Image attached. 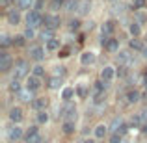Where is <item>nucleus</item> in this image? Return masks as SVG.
<instances>
[{
    "label": "nucleus",
    "mask_w": 147,
    "mask_h": 143,
    "mask_svg": "<svg viewBox=\"0 0 147 143\" xmlns=\"http://www.w3.org/2000/svg\"><path fill=\"white\" fill-rule=\"evenodd\" d=\"M82 143H95V141H93V140H84Z\"/></svg>",
    "instance_id": "obj_52"
},
{
    "label": "nucleus",
    "mask_w": 147,
    "mask_h": 143,
    "mask_svg": "<svg viewBox=\"0 0 147 143\" xmlns=\"http://www.w3.org/2000/svg\"><path fill=\"white\" fill-rule=\"evenodd\" d=\"M119 60H121V61H129V54H127V52H121V54H119Z\"/></svg>",
    "instance_id": "obj_47"
},
{
    "label": "nucleus",
    "mask_w": 147,
    "mask_h": 143,
    "mask_svg": "<svg viewBox=\"0 0 147 143\" xmlns=\"http://www.w3.org/2000/svg\"><path fill=\"white\" fill-rule=\"evenodd\" d=\"M76 93H78L80 99H86L88 97V87H84V86H78L76 87Z\"/></svg>",
    "instance_id": "obj_35"
},
{
    "label": "nucleus",
    "mask_w": 147,
    "mask_h": 143,
    "mask_svg": "<svg viewBox=\"0 0 147 143\" xmlns=\"http://www.w3.org/2000/svg\"><path fill=\"white\" fill-rule=\"evenodd\" d=\"M50 9H60V4L52 0V2H50Z\"/></svg>",
    "instance_id": "obj_48"
},
{
    "label": "nucleus",
    "mask_w": 147,
    "mask_h": 143,
    "mask_svg": "<svg viewBox=\"0 0 147 143\" xmlns=\"http://www.w3.org/2000/svg\"><path fill=\"white\" fill-rule=\"evenodd\" d=\"M7 138H9V141H17V140H21V138H22V128H19L17 125L11 126V128L7 130Z\"/></svg>",
    "instance_id": "obj_5"
},
{
    "label": "nucleus",
    "mask_w": 147,
    "mask_h": 143,
    "mask_svg": "<svg viewBox=\"0 0 147 143\" xmlns=\"http://www.w3.org/2000/svg\"><path fill=\"white\" fill-rule=\"evenodd\" d=\"M30 58L36 60V61H41L45 58V50L41 47H32V48H30Z\"/></svg>",
    "instance_id": "obj_8"
},
{
    "label": "nucleus",
    "mask_w": 147,
    "mask_h": 143,
    "mask_svg": "<svg viewBox=\"0 0 147 143\" xmlns=\"http://www.w3.org/2000/svg\"><path fill=\"white\" fill-rule=\"evenodd\" d=\"M43 75H45V69L41 67V65H36V67H34V76H37V78H41Z\"/></svg>",
    "instance_id": "obj_37"
},
{
    "label": "nucleus",
    "mask_w": 147,
    "mask_h": 143,
    "mask_svg": "<svg viewBox=\"0 0 147 143\" xmlns=\"http://www.w3.org/2000/svg\"><path fill=\"white\" fill-rule=\"evenodd\" d=\"M144 58H147V47L144 48Z\"/></svg>",
    "instance_id": "obj_53"
},
{
    "label": "nucleus",
    "mask_w": 147,
    "mask_h": 143,
    "mask_svg": "<svg viewBox=\"0 0 147 143\" xmlns=\"http://www.w3.org/2000/svg\"><path fill=\"white\" fill-rule=\"evenodd\" d=\"M9 121L15 123V125L22 121V110L21 108H11L9 110Z\"/></svg>",
    "instance_id": "obj_7"
},
{
    "label": "nucleus",
    "mask_w": 147,
    "mask_h": 143,
    "mask_svg": "<svg viewBox=\"0 0 147 143\" xmlns=\"http://www.w3.org/2000/svg\"><path fill=\"white\" fill-rule=\"evenodd\" d=\"M78 6H80V2H78V0H67V2L63 4V7H65L67 11H75Z\"/></svg>",
    "instance_id": "obj_21"
},
{
    "label": "nucleus",
    "mask_w": 147,
    "mask_h": 143,
    "mask_svg": "<svg viewBox=\"0 0 147 143\" xmlns=\"http://www.w3.org/2000/svg\"><path fill=\"white\" fill-rule=\"evenodd\" d=\"M127 132H129V126H127L125 125V123H123V125L121 126H119V130H117V134H121V136H125V134Z\"/></svg>",
    "instance_id": "obj_43"
},
{
    "label": "nucleus",
    "mask_w": 147,
    "mask_h": 143,
    "mask_svg": "<svg viewBox=\"0 0 147 143\" xmlns=\"http://www.w3.org/2000/svg\"><path fill=\"white\" fill-rule=\"evenodd\" d=\"M13 60H11V56L6 52V50H2V54H0V71L2 73H7L11 67H13Z\"/></svg>",
    "instance_id": "obj_3"
},
{
    "label": "nucleus",
    "mask_w": 147,
    "mask_h": 143,
    "mask_svg": "<svg viewBox=\"0 0 147 143\" xmlns=\"http://www.w3.org/2000/svg\"><path fill=\"white\" fill-rule=\"evenodd\" d=\"M52 36H54V30H52V28H45L43 32H41V37H43L45 41H50V39H54Z\"/></svg>",
    "instance_id": "obj_27"
},
{
    "label": "nucleus",
    "mask_w": 147,
    "mask_h": 143,
    "mask_svg": "<svg viewBox=\"0 0 147 143\" xmlns=\"http://www.w3.org/2000/svg\"><path fill=\"white\" fill-rule=\"evenodd\" d=\"M115 76V71H114V67H104L102 71H100V78L104 80V82H110L112 78Z\"/></svg>",
    "instance_id": "obj_11"
},
{
    "label": "nucleus",
    "mask_w": 147,
    "mask_h": 143,
    "mask_svg": "<svg viewBox=\"0 0 147 143\" xmlns=\"http://www.w3.org/2000/svg\"><path fill=\"white\" fill-rule=\"evenodd\" d=\"M129 32L132 34L134 37H138V36H140V34H142V30H140V24H138V22H132V24L129 26Z\"/></svg>",
    "instance_id": "obj_25"
},
{
    "label": "nucleus",
    "mask_w": 147,
    "mask_h": 143,
    "mask_svg": "<svg viewBox=\"0 0 147 143\" xmlns=\"http://www.w3.org/2000/svg\"><path fill=\"white\" fill-rule=\"evenodd\" d=\"M65 121H73V123L76 121V106H73L71 110L65 113Z\"/></svg>",
    "instance_id": "obj_26"
},
{
    "label": "nucleus",
    "mask_w": 147,
    "mask_h": 143,
    "mask_svg": "<svg viewBox=\"0 0 147 143\" xmlns=\"http://www.w3.org/2000/svg\"><path fill=\"white\" fill-rule=\"evenodd\" d=\"M22 36H24L26 39H32V37L36 36V32H34L32 28H26V30H24V34H22Z\"/></svg>",
    "instance_id": "obj_41"
},
{
    "label": "nucleus",
    "mask_w": 147,
    "mask_h": 143,
    "mask_svg": "<svg viewBox=\"0 0 147 143\" xmlns=\"http://www.w3.org/2000/svg\"><path fill=\"white\" fill-rule=\"evenodd\" d=\"M80 61H82V65H90L95 61V54L93 52H84L82 56H80Z\"/></svg>",
    "instance_id": "obj_15"
},
{
    "label": "nucleus",
    "mask_w": 147,
    "mask_h": 143,
    "mask_svg": "<svg viewBox=\"0 0 147 143\" xmlns=\"http://www.w3.org/2000/svg\"><path fill=\"white\" fill-rule=\"evenodd\" d=\"M65 73H67V69L63 67V65H56V67H54V76H65Z\"/></svg>",
    "instance_id": "obj_28"
},
{
    "label": "nucleus",
    "mask_w": 147,
    "mask_h": 143,
    "mask_svg": "<svg viewBox=\"0 0 147 143\" xmlns=\"http://www.w3.org/2000/svg\"><path fill=\"white\" fill-rule=\"evenodd\" d=\"M61 45H60V39H50L47 41V50H50V52H56V50H60Z\"/></svg>",
    "instance_id": "obj_18"
},
{
    "label": "nucleus",
    "mask_w": 147,
    "mask_h": 143,
    "mask_svg": "<svg viewBox=\"0 0 147 143\" xmlns=\"http://www.w3.org/2000/svg\"><path fill=\"white\" fill-rule=\"evenodd\" d=\"M69 28H71V30H78V28H80V21H76V19H73V21L69 22Z\"/></svg>",
    "instance_id": "obj_42"
},
{
    "label": "nucleus",
    "mask_w": 147,
    "mask_h": 143,
    "mask_svg": "<svg viewBox=\"0 0 147 143\" xmlns=\"http://www.w3.org/2000/svg\"><path fill=\"white\" fill-rule=\"evenodd\" d=\"M127 100H129L130 104L138 102V100H140V91H136V89H130L129 93H127Z\"/></svg>",
    "instance_id": "obj_19"
},
{
    "label": "nucleus",
    "mask_w": 147,
    "mask_h": 143,
    "mask_svg": "<svg viewBox=\"0 0 147 143\" xmlns=\"http://www.w3.org/2000/svg\"><path fill=\"white\" fill-rule=\"evenodd\" d=\"M110 143H121V134L114 132V134L110 136Z\"/></svg>",
    "instance_id": "obj_40"
},
{
    "label": "nucleus",
    "mask_w": 147,
    "mask_h": 143,
    "mask_svg": "<svg viewBox=\"0 0 147 143\" xmlns=\"http://www.w3.org/2000/svg\"><path fill=\"white\" fill-rule=\"evenodd\" d=\"M32 106L36 108L37 111H43L45 108H47V99H43V97H37V99L32 100Z\"/></svg>",
    "instance_id": "obj_12"
},
{
    "label": "nucleus",
    "mask_w": 147,
    "mask_h": 143,
    "mask_svg": "<svg viewBox=\"0 0 147 143\" xmlns=\"http://www.w3.org/2000/svg\"><path fill=\"white\" fill-rule=\"evenodd\" d=\"M43 6H45V0H36V4H34V9H36V11H39Z\"/></svg>",
    "instance_id": "obj_44"
},
{
    "label": "nucleus",
    "mask_w": 147,
    "mask_h": 143,
    "mask_svg": "<svg viewBox=\"0 0 147 143\" xmlns=\"http://www.w3.org/2000/svg\"><path fill=\"white\" fill-rule=\"evenodd\" d=\"M24 141H26V143H43V140H41V136H39V134H34V136L24 138Z\"/></svg>",
    "instance_id": "obj_29"
},
{
    "label": "nucleus",
    "mask_w": 147,
    "mask_h": 143,
    "mask_svg": "<svg viewBox=\"0 0 147 143\" xmlns=\"http://www.w3.org/2000/svg\"><path fill=\"white\" fill-rule=\"evenodd\" d=\"M34 134H37V126H30V128L26 130V136H24V138H28V136H34Z\"/></svg>",
    "instance_id": "obj_45"
},
{
    "label": "nucleus",
    "mask_w": 147,
    "mask_h": 143,
    "mask_svg": "<svg viewBox=\"0 0 147 143\" xmlns=\"http://www.w3.org/2000/svg\"><path fill=\"white\" fill-rule=\"evenodd\" d=\"M123 125V121H121V119H117V117H115L114 119V121H112V125H110V128L112 130H114V132H117V130H119V126H121Z\"/></svg>",
    "instance_id": "obj_34"
},
{
    "label": "nucleus",
    "mask_w": 147,
    "mask_h": 143,
    "mask_svg": "<svg viewBox=\"0 0 147 143\" xmlns=\"http://www.w3.org/2000/svg\"><path fill=\"white\" fill-rule=\"evenodd\" d=\"M24 39H26L24 36H19V37H13V45H15V47H22V45H24Z\"/></svg>",
    "instance_id": "obj_38"
},
{
    "label": "nucleus",
    "mask_w": 147,
    "mask_h": 143,
    "mask_svg": "<svg viewBox=\"0 0 147 143\" xmlns=\"http://www.w3.org/2000/svg\"><path fill=\"white\" fill-rule=\"evenodd\" d=\"M39 86H41V82H39V78L37 76H28L26 78V89H30V91H36V89H39Z\"/></svg>",
    "instance_id": "obj_6"
},
{
    "label": "nucleus",
    "mask_w": 147,
    "mask_h": 143,
    "mask_svg": "<svg viewBox=\"0 0 147 143\" xmlns=\"http://www.w3.org/2000/svg\"><path fill=\"white\" fill-rule=\"evenodd\" d=\"M61 130H63L65 134H73V132H75V123H73V121H63Z\"/></svg>",
    "instance_id": "obj_22"
},
{
    "label": "nucleus",
    "mask_w": 147,
    "mask_h": 143,
    "mask_svg": "<svg viewBox=\"0 0 147 143\" xmlns=\"http://www.w3.org/2000/svg\"><path fill=\"white\" fill-rule=\"evenodd\" d=\"M13 67H15V76H17V78H22V76L28 75L30 65H28V61H26V60H17Z\"/></svg>",
    "instance_id": "obj_2"
},
{
    "label": "nucleus",
    "mask_w": 147,
    "mask_h": 143,
    "mask_svg": "<svg viewBox=\"0 0 147 143\" xmlns=\"http://www.w3.org/2000/svg\"><path fill=\"white\" fill-rule=\"evenodd\" d=\"M7 22H9V24H19V22H21V13H19L17 9H11V11H7Z\"/></svg>",
    "instance_id": "obj_10"
},
{
    "label": "nucleus",
    "mask_w": 147,
    "mask_h": 143,
    "mask_svg": "<svg viewBox=\"0 0 147 143\" xmlns=\"http://www.w3.org/2000/svg\"><path fill=\"white\" fill-rule=\"evenodd\" d=\"M106 132H108V128H106L104 125L95 126V138H97V140H102V138L106 136Z\"/></svg>",
    "instance_id": "obj_20"
},
{
    "label": "nucleus",
    "mask_w": 147,
    "mask_h": 143,
    "mask_svg": "<svg viewBox=\"0 0 147 143\" xmlns=\"http://www.w3.org/2000/svg\"><path fill=\"white\" fill-rule=\"evenodd\" d=\"M117 48H119V41L117 39H110V41H108V45H106L108 52H115Z\"/></svg>",
    "instance_id": "obj_24"
},
{
    "label": "nucleus",
    "mask_w": 147,
    "mask_h": 143,
    "mask_svg": "<svg viewBox=\"0 0 147 143\" xmlns=\"http://www.w3.org/2000/svg\"><path fill=\"white\" fill-rule=\"evenodd\" d=\"M69 54H71V47H61L60 50H58V56L60 58H67Z\"/></svg>",
    "instance_id": "obj_32"
},
{
    "label": "nucleus",
    "mask_w": 147,
    "mask_h": 143,
    "mask_svg": "<svg viewBox=\"0 0 147 143\" xmlns=\"http://www.w3.org/2000/svg\"><path fill=\"white\" fill-rule=\"evenodd\" d=\"M9 91H15V93H19V91H21V82H19L17 78L11 80V84H9Z\"/></svg>",
    "instance_id": "obj_30"
},
{
    "label": "nucleus",
    "mask_w": 147,
    "mask_h": 143,
    "mask_svg": "<svg viewBox=\"0 0 147 143\" xmlns=\"http://www.w3.org/2000/svg\"><path fill=\"white\" fill-rule=\"evenodd\" d=\"M114 30H115V22L114 21H106L102 24V28H100V32H102V36H112V34H114Z\"/></svg>",
    "instance_id": "obj_9"
},
{
    "label": "nucleus",
    "mask_w": 147,
    "mask_h": 143,
    "mask_svg": "<svg viewBox=\"0 0 147 143\" xmlns=\"http://www.w3.org/2000/svg\"><path fill=\"white\" fill-rule=\"evenodd\" d=\"M130 48L144 50V45H142V41H140V39H132V41H130Z\"/></svg>",
    "instance_id": "obj_36"
},
{
    "label": "nucleus",
    "mask_w": 147,
    "mask_h": 143,
    "mask_svg": "<svg viewBox=\"0 0 147 143\" xmlns=\"http://www.w3.org/2000/svg\"><path fill=\"white\" fill-rule=\"evenodd\" d=\"M73 95H75V89H73V87H65V89L61 91V99L63 100H71Z\"/></svg>",
    "instance_id": "obj_23"
},
{
    "label": "nucleus",
    "mask_w": 147,
    "mask_h": 143,
    "mask_svg": "<svg viewBox=\"0 0 147 143\" xmlns=\"http://www.w3.org/2000/svg\"><path fill=\"white\" fill-rule=\"evenodd\" d=\"M142 130H144V132H145V134H147V121H145V123H144V125H142Z\"/></svg>",
    "instance_id": "obj_50"
},
{
    "label": "nucleus",
    "mask_w": 147,
    "mask_h": 143,
    "mask_svg": "<svg viewBox=\"0 0 147 143\" xmlns=\"http://www.w3.org/2000/svg\"><path fill=\"white\" fill-rule=\"evenodd\" d=\"M0 45H2V47L6 48V47H9V45H13V41H11L7 36H2V39H0Z\"/></svg>",
    "instance_id": "obj_39"
},
{
    "label": "nucleus",
    "mask_w": 147,
    "mask_h": 143,
    "mask_svg": "<svg viewBox=\"0 0 147 143\" xmlns=\"http://www.w3.org/2000/svg\"><path fill=\"white\" fill-rule=\"evenodd\" d=\"M102 100H104V95H102V93H97V95H95V99H93V102H95V104H100Z\"/></svg>",
    "instance_id": "obj_46"
},
{
    "label": "nucleus",
    "mask_w": 147,
    "mask_h": 143,
    "mask_svg": "<svg viewBox=\"0 0 147 143\" xmlns=\"http://www.w3.org/2000/svg\"><path fill=\"white\" fill-rule=\"evenodd\" d=\"M132 7L134 9H142V7H147L145 0H132Z\"/></svg>",
    "instance_id": "obj_31"
},
{
    "label": "nucleus",
    "mask_w": 147,
    "mask_h": 143,
    "mask_svg": "<svg viewBox=\"0 0 147 143\" xmlns=\"http://www.w3.org/2000/svg\"><path fill=\"white\" fill-rule=\"evenodd\" d=\"M47 86L50 87V89H58V87L61 86V78L60 76H50V78L47 80Z\"/></svg>",
    "instance_id": "obj_14"
},
{
    "label": "nucleus",
    "mask_w": 147,
    "mask_h": 143,
    "mask_svg": "<svg viewBox=\"0 0 147 143\" xmlns=\"http://www.w3.org/2000/svg\"><path fill=\"white\" fill-rule=\"evenodd\" d=\"M43 22H45V28H58V24H60V17H56V15H45L43 17Z\"/></svg>",
    "instance_id": "obj_4"
},
{
    "label": "nucleus",
    "mask_w": 147,
    "mask_h": 143,
    "mask_svg": "<svg viewBox=\"0 0 147 143\" xmlns=\"http://www.w3.org/2000/svg\"><path fill=\"white\" fill-rule=\"evenodd\" d=\"M41 22H43V17H41L39 11L36 9H30L28 13H26V24H28V28H34V26H39Z\"/></svg>",
    "instance_id": "obj_1"
},
{
    "label": "nucleus",
    "mask_w": 147,
    "mask_h": 143,
    "mask_svg": "<svg viewBox=\"0 0 147 143\" xmlns=\"http://www.w3.org/2000/svg\"><path fill=\"white\" fill-rule=\"evenodd\" d=\"M34 4H36V0H17V6L19 9H34Z\"/></svg>",
    "instance_id": "obj_13"
},
{
    "label": "nucleus",
    "mask_w": 147,
    "mask_h": 143,
    "mask_svg": "<svg viewBox=\"0 0 147 143\" xmlns=\"http://www.w3.org/2000/svg\"><path fill=\"white\" fill-rule=\"evenodd\" d=\"M90 9H91L90 0H82V2H80V6H78V13L80 15H88V13H90Z\"/></svg>",
    "instance_id": "obj_17"
},
{
    "label": "nucleus",
    "mask_w": 147,
    "mask_h": 143,
    "mask_svg": "<svg viewBox=\"0 0 147 143\" xmlns=\"http://www.w3.org/2000/svg\"><path fill=\"white\" fill-rule=\"evenodd\" d=\"M17 97L22 100V102H30V100H34L32 99V91H30V89H21L17 93Z\"/></svg>",
    "instance_id": "obj_16"
},
{
    "label": "nucleus",
    "mask_w": 147,
    "mask_h": 143,
    "mask_svg": "<svg viewBox=\"0 0 147 143\" xmlns=\"http://www.w3.org/2000/svg\"><path fill=\"white\" fill-rule=\"evenodd\" d=\"M54 2H58V4H60V6H63V4L67 2V0H54Z\"/></svg>",
    "instance_id": "obj_51"
},
{
    "label": "nucleus",
    "mask_w": 147,
    "mask_h": 143,
    "mask_svg": "<svg viewBox=\"0 0 147 143\" xmlns=\"http://www.w3.org/2000/svg\"><path fill=\"white\" fill-rule=\"evenodd\" d=\"M9 2H11V0H0V4H2L4 7H6V6H9Z\"/></svg>",
    "instance_id": "obj_49"
},
{
    "label": "nucleus",
    "mask_w": 147,
    "mask_h": 143,
    "mask_svg": "<svg viewBox=\"0 0 147 143\" xmlns=\"http://www.w3.org/2000/svg\"><path fill=\"white\" fill-rule=\"evenodd\" d=\"M49 121V115H47V111H39V113H37V123H41V125H43V123H47Z\"/></svg>",
    "instance_id": "obj_33"
}]
</instances>
